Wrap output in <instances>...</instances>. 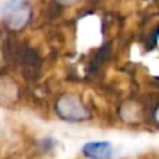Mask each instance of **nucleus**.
<instances>
[{
  "instance_id": "nucleus-1",
  "label": "nucleus",
  "mask_w": 159,
  "mask_h": 159,
  "mask_svg": "<svg viewBox=\"0 0 159 159\" xmlns=\"http://www.w3.org/2000/svg\"><path fill=\"white\" fill-rule=\"evenodd\" d=\"M32 10L25 0H8L3 7V22L10 31H21L30 22Z\"/></svg>"
},
{
  "instance_id": "nucleus-5",
  "label": "nucleus",
  "mask_w": 159,
  "mask_h": 159,
  "mask_svg": "<svg viewBox=\"0 0 159 159\" xmlns=\"http://www.w3.org/2000/svg\"><path fill=\"white\" fill-rule=\"evenodd\" d=\"M56 2H57L59 4H61V6H71V4L78 3L80 0H56Z\"/></svg>"
},
{
  "instance_id": "nucleus-3",
  "label": "nucleus",
  "mask_w": 159,
  "mask_h": 159,
  "mask_svg": "<svg viewBox=\"0 0 159 159\" xmlns=\"http://www.w3.org/2000/svg\"><path fill=\"white\" fill-rule=\"evenodd\" d=\"M16 60L17 63L21 64L22 70H24V75L27 77H35L36 71L41 69V59L36 55V52L31 48H27L21 45V48L16 49Z\"/></svg>"
},
{
  "instance_id": "nucleus-2",
  "label": "nucleus",
  "mask_w": 159,
  "mask_h": 159,
  "mask_svg": "<svg viewBox=\"0 0 159 159\" xmlns=\"http://www.w3.org/2000/svg\"><path fill=\"white\" fill-rule=\"evenodd\" d=\"M56 112L66 121H84L91 117L89 110L75 93H63L56 102Z\"/></svg>"
},
{
  "instance_id": "nucleus-4",
  "label": "nucleus",
  "mask_w": 159,
  "mask_h": 159,
  "mask_svg": "<svg viewBox=\"0 0 159 159\" xmlns=\"http://www.w3.org/2000/svg\"><path fill=\"white\" fill-rule=\"evenodd\" d=\"M82 154L88 159H110L113 147L107 141H91L82 147Z\"/></svg>"
}]
</instances>
